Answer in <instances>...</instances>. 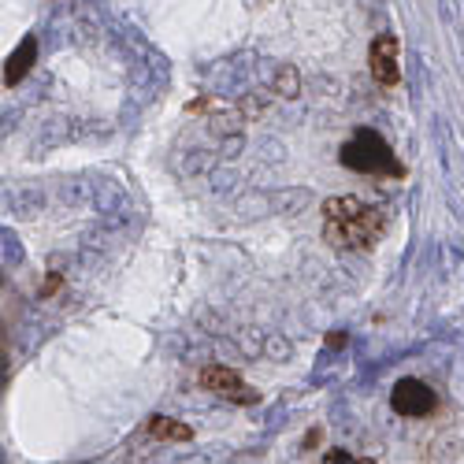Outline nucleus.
Segmentation results:
<instances>
[{"instance_id": "obj_5", "label": "nucleus", "mask_w": 464, "mask_h": 464, "mask_svg": "<svg viewBox=\"0 0 464 464\" xmlns=\"http://www.w3.org/2000/svg\"><path fill=\"white\" fill-rule=\"evenodd\" d=\"M368 67H372V79L379 86H398L401 82V67H398V37L394 34H379L372 42V53H368Z\"/></svg>"}, {"instance_id": "obj_11", "label": "nucleus", "mask_w": 464, "mask_h": 464, "mask_svg": "<svg viewBox=\"0 0 464 464\" xmlns=\"http://www.w3.org/2000/svg\"><path fill=\"white\" fill-rule=\"evenodd\" d=\"M327 460H353V453H345V450H331Z\"/></svg>"}, {"instance_id": "obj_3", "label": "nucleus", "mask_w": 464, "mask_h": 464, "mask_svg": "<svg viewBox=\"0 0 464 464\" xmlns=\"http://www.w3.org/2000/svg\"><path fill=\"white\" fill-rule=\"evenodd\" d=\"M201 386H205V391H212V394H219V398H227V401H235V405H256L260 401V394L253 391V386L238 372H230L223 364L201 368Z\"/></svg>"}, {"instance_id": "obj_9", "label": "nucleus", "mask_w": 464, "mask_h": 464, "mask_svg": "<svg viewBox=\"0 0 464 464\" xmlns=\"http://www.w3.org/2000/svg\"><path fill=\"white\" fill-rule=\"evenodd\" d=\"M60 290H63V279H60V276H49L42 294H45V297H53V294H60Z\"/></svg>"}, {"instance_id": "obj_2", "label": "nucleus", "mask_w": 464, "mask_h": 464, "mask_svg": "<svg viewBox=\"0 0 464 464\" xmlns=\"http://www.w3.org/2000/svg\"><path fill=\"white\" fill-rule=\"evenodd\" d=\"M338 160H342V168H350L357 175H391V179L405 175L401 160L394 157V149L382 141L379 130H368V127L350 134V141H345L338 152Z\"/></svg>"}, {"instance_id": "obj_6", "label": "nucleus", "mask_w": 464, "mask_h": 464, "mask_svg": "<svg viewBox=\"0 0 464 464\" xmlns=\"http://www.w3.org/2000/svg\"><path fill=\"white\" fill-rule=\"evenodd\" d=\"M34 60H37V37L30 34V37H23V42L15 45V53L5 63V86H19L26 74L34 71Z\"/></svg>"}, {"instance_id": "obj_12", "label": "nucleus", "mask_w": 464, "mask_h": 464, "mask_svg": "<svg viewBox=\"0 0 464 464\" xmlns=\"http://www.w3.org/2000/svg\"><path fill=\"white\" fill-rule=\"evenodd\" d=\"M320 442V428H313V431H308V439H304V450H313Z\"/></svg>"}, {"instance_id": "obj_8", "label": "nucleus", "mask_w": 464, "mask_h": 464, "mask_svg": "<svg viewBox=\"0 0 464 464\" xmlns=\"http://www.w3.org/2000/svg\"><path fill=\"white\" fill-rule=\"evenodd\" d=\"M276 93H283V97H297L301 93V74H297V67H279V74H276Z\"/></svg>"}, {"instance_id": "obj_7", "label": "nucleus", "mask_w": 464, "mask_h": 464, "mask_svg": "<svg viewBox=\"0 0 464 464\" xmlns=\"http://www.w3.org/2000/svg\"><path fill=\"white\" fill-rule=\"evenodd\" d=\"M145 431H149V439H157V442H193L189 423H182L175 416H160V412L145 420Z\"/></svg>"}, {"instance_id": "obj_1", "label": "nucleus", "mask_w": 464, "mask_h": 464, "mask_svg": "<svg viewBox=\"0 0 464 464\" xmlns=\"http://www.w3.org/2000/svg\"><path fill=\"white\" fill-rule=\"evenodd\" d=\"M386 230V219L375 205L353 198V193H338V198L324 201V238L334 249L361 253L372 249Z\"/></svg>"}, {"instance_id": "obj_4", "label": "nucleus", "mask_w": 464, "mask_h": 464, "mask_svg": "<svg viewBox=\"0 0 464 464\" xmlns=\"http://www.w3.org/2000/svg\"><path fill=\"white\" fill-rule=\"evenodd\" d=\"M391 409L398 416H431L439 409V398L423 379H398L391 391Z\"/></svg>"}, {"instance_id": "obj_10", "label": "nucleus", "mask_w": 464, "mask_h": 464, "mask_svg": "<svg viewBox=\"0 0 464 464\" xmlns=\"http://www.w3.org/2000/svg\"><path fill=\"white\" fill-rule=\"evenodd\" d=\"M327 345H331V350H342V345H345V334H327Z\"/></svg>"}]
</instances>
